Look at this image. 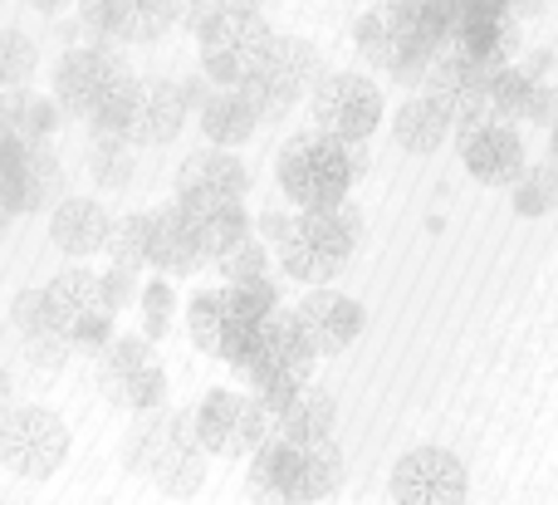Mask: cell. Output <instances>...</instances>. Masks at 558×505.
<instances>
[{
	"label": "cell",
	"instance_id": "obj_23",
	"mask_svg": "<svg viewBox=\"0 0 558 505\" xmlns=\"http://www.w3.org/2000/svg\"><path fill=\"white\" fill-rule=\"evenodd\" d=\"M235 408H241V393L231 388H211L202 398V408L192 412V437L206 457H226L231 447V432H235Z\"/></svg>",
	"mask_w": 558,
	"mask_h": 505
},
{
	"label": "cell",
	"instance_id": "obj_32",
	"mask_svg": "<svg viewBox=\"0 0 558 505\" xmlns=\"http://www.w3.org/2000/svg\"><path fill=\"white\" fill-rule=\"evenodd\" d=\"M39 69V49L25 29L0 25V88H25Z\"/></svg>",
	"mask_w": 558,
	"mask_h": 505
},
{
	"label": "cell",
	"instance_id": "obj_9",
	"mask_svg": "<svg viewBox=\"0 0 558 505\" xmlns=\"http://www.w3.org/2000/svg\"><path fill=\"white\" fill-rule=\"evenodd\" d=\"M245 192H251V172H245V163L235 157V147L206 143L177 167V202L192 216L245 202Z\"/></svg>",
	"mask_w": 558,
	"mask_h": 505
},
{
	"label": "cell",
	"instance_id": "obj_10",
	"mask_svg": "<svg viewBox=\"0 0 558 505\" xmlns=\"http://www.w3.org/2000/svg\"><path fill=\"white\" fill-rule=\"evenodd\" d=\"M123 69L113 39H94V45H74L59 55L54 64V104L69 118H88V108L98 104V94L108 88V79Z\"/></svg>",
	"mask_w": 558,
	"mask_h": 505
},
{
	"label": "cell",
	"instance_id": "obj_33",
	"mask_svg": "<svg viewBox=\"0 0 558 505\" xmlns=\"http://www.w3.org/2000/svg\"><path fill=\"white\" fill-rule=\"evenodd\" d=\"M514 216H549L558 202V182H554V167H530L514 177Z\"/></svg>",
	"mask_w": 558,
	"mask_h": 505
},
{
	"label": "cell",
	"instance_id": "obj_16",
	"mask_svg": "<svg viewBox=\"0 0 558 505\" xmlns=\"http://www.w3.org/2000/svg\"><path fill=\"white\" fill-rule=\"evenodd\" d=\"M108 226H113V216L98 202H88V196H59L54 212H49V241L64 255H74V261H88V255L104 251Z\"/></svg>",
	"mask_w": 558,
	"mask_h": 505
},
{
	"label": "cell",
	"instance_id": "obj_1",
	"mask_svg": "<svg viewBox=\"0 0 558 505\" xmlns=\"http://www.w3.org/2000/svg\"><path fill=\"white\" fill-rule=\"evenodd\" d=\"M367 221L357 216V206H348V196L328 212H299L289 216L284 236L275 241V261L289 280L299 285H328L348 265V255L363 245Z\"/></svg>",
	"mask_w": 558,
	"mask_h": 505
},
{
	"label": "cell",
	"instance_id": "obj_3",
	"mask_svg": "<svg viewBox=\"0 0 558 505\" xmlns=\"http://www.w3.org/2000/svg\"><path fill=\"white\" fill-rule=\"evenodd\" d=\"M196 39H202V74L211 84H241L260 69L275 29L260 15V5H221L196 29Z\"/></svg>",
	"mask_w": 558,
	"mask_h": 505
},
{
	"label": "cell",
	"instance_id": "obj_47",
	"mask_svg": "<svg viewBox=\"0 0 558 505\" xmlns=\"http://www.w3.org/2000/svg\"><path fill=\"white\" fill-rule=\"evenodd\" d=\"M29 10H39V15H59L64 10V0H25Z\"/></svg>",
	"mask_w": 558,
	"mask_h": 505
},
{
	"label": "cell",
	"instance_id": "obj_13",
	"mask_svg": "<svg viewBox=\"0 0 558 505\" xmlns=\"http://www.w3.org/2000/svg\"><path fill=\"white\" fill-rule=\"evenodd\" d=\"M461 163L481 187H510L524 172V143L505 118H485L461 133Z\"/></svg>",
	"mask_w": 558,
	"mask_h": 505
},
{
	"label": "cell",
	"instance_id": "obj_40",
	"mask_svg": "<svg viewBox=\"0 0 558 505\" xmlns=\"http://www.w3.org/2000/svg\"><path fill=\"white\" fill-rule=\"evenodd\" d=\"M133 280H137V270H123V265H113L108 275H98V285H104V300H108V310H113V314L137 294Z\"/></svg>",
	"mask_w": 558,
	"mask_h": 505
},
{
	"label": "cell",
	"instance_id": "obj_45",
	"mask_svg": "<svg viewBox=\"0 0 558 505\" xmlns=\"http://www.w3.org/2000/svg\"><path fill=\"white\" fill-rule=\"evenodd\" d=\"M549 64H554V59H549V49H539V55L520 59V69H524V74H530V79H549Z\"/></svg>",
	"mask_w": 558,
	"mask_h": 505
},
{
	"label": "cell",
	"instance_id": "obj_22",
	"mask_svg": "<svg viewBox=\"0 0 558 505\" xmlns=\"http://www.w3.org/2000/svg\"><path fill=\"white\" fill-rule=\"evenodd\" d=\"M5 118H10V133L20 143H49L59 133V104L49 94H35V88H5Z\"/></svg>",
	"mask_w": 558,
	"mask_h": 505
},
{
	"label": "cell",
	"instance_id": "obj_31",
	"mask_svg": "<svg viewBox=\"0 0 558 505\" xmlns=\"http://www.w3.org/2000/svg\"><path fill=\"white\" fill-rule=\"evenodd\" d=\"M104 251H108V261L123 265V270H143L147 265V212H128L123 221L108 226Z\"/></svg>",
	"mask_w": 558,
	"mask_h": 505
},
{
	"label": "cell",
	"instance_id": "obj_38",
	"mask_svg": "<svg viewBox=\"0 0 558 505\" xmlns=\"http://www.w3.org/2000/svg\"><path fill=\"white\" fill-rule=\"evenodd\" d=\"M10 324H15L20 339H25V334H39V329H54V320H49V294L45 290H20L15 310H10Z\"/></svg>",
	"mask_w": 558,
	"mask_h": 505
},
{
	"label": "cell",
	"instance_id": "obj_17",
	"mask_svg": "<svg viewBox=\"0 0 558 505\" xmlns=\"http://www.w3.org/2000/svg\"><path fill=\"white\" fill-rule=\"evenodd\" d=\"M177 25V0H104V39L147 45Z\"/></svg>",
	"mask_w": 558,
	"mask_h": 505
},
{
	"label": "cell",
	"instance_id": "obj_14",
	"mask_svg": "<svg viewBox=\"0 0 558 505\" xmlns=\"http://www.w3.org/2000/svg\"><path fill=\"white\" fill-rule=\"evenodd\" d=\"M186 123V104L177 79H137L133 88V108H128V143L133 147H162L182 133Z\"/></svg>",
	"mask_w": 558,
	"mask_h": 505
},
{
	"label": "cell",
	"instance_id": "obj_19",
	"mask_svg": "<svg viewBox=\"0 0 558 505\" xmlns=\"http://www.w3.org/2000/svg\"><path fill=\"white\" fill-rule=\"evenodd\" d=\"M343 486V452H338L333 437L304 442L294 457V477H289L284 501H328Z\"/></svg>",
	"mask_w": 558,
	"mask_h": 505
},
{
	"label": "cell",
	"instance_id": "obj_27",
	"mask_svg": "<svg viewBox=\"0 0 558 505\" xmlns=\"http://www.w3.org/2000/svg\"><path fill=\"white\" fill-rule=\"evenodd\" d=\"M143 363H153V339H143V334H128V339H108V344H104V369H98V378H104V393H108V398H118L123 378H128V373H137Z\"/></svg>",
	"mask_w": 558,
	"mask_h": 505
},
{
	"label": "cell",
	"instance_id": "obj_37",
	"mask_svg": "<svg viewBox=\"0 0 558 505\" xmlns=\"http://www.w3.org/2000/svg\"><path fill=\"white\" fill-rule=\"evenodd\" d=\"M172 310H177V290L172 280H153L143 290V339H162L167 324H172Z\"/></svg>",
	"mask_w": 558,
	"mask_h": 505
},
{
	"label": "cell",
	"instance_id": "obj_15",
	"mask_svg": "<svg viewBox=\"0 0 558 505\" xmlns=\"http://www.w3.org/2000/svg\"><path fill=\"white\" fill-rule=\"evenodd\" d=\"M147 265L162 270L167 280L172 275H192L202 270V251H196V226L192 212L182 202H167L157 212H147Z\"/></svg>",
	"mask_w": 558,
	"mask_h": 505
},
{
	"label": "cell",
	"instance_id": "obj_34",
	"mask_svg": "<svg viewBox=\"0 0 558 505\" xmlns=\"http://www.w3.org/2000/svg\"><path fill=\"white\" fill-rule=\"evenodd\" d=\"M265 437H275V412L251 393V398H241V408H235V432H231L226 457H245V452H255Z\"/></svg>",
	"mask_w": 558,
	"mask_h": 505
},
{
	"label": "cell",
	"instance_id": "obj_46",
	"mask_svg": "<svg viewBox=\"0 0 558 505\" xmlns=\"http://www.w3.org/2000/svg\"><path fill=\"white\" fill-rule=\"evenodd\" d=\"M505 10H510L514 20H534L544 10V0H505Z\"/></svg>",
	"mask_w": 558,
	"mask_h": 505
},
{
	"label": "cell",
	"instance_id": "obj_5",
	"mask_svg": "<svg viewBox=\"0 0 558 505\" xmlns=\"http://www.w3.org/2000/svg\"><path fill=\"white\" fill-rule=\"evenodd\" d=\"M353 45L373 69H383V74H392V79H412V84L422 79L426 59L436 55V49L426 45V35L416 29L407 0H387V5L367 10L353 29Z\"/></svg>",
	"mask_w": 558,
	"mask_h": 505
},
{
	"label": "cell",
	"instance_id": "obj_49",
	"mask_svg": "<svg viewBox=\"0 0 558 505\" xmlns=\"http://www.w3.org/2000/svg\"><path fill=\"white\" fill-rule=\"evenodd\" d=\"M10 221H15V206H10V202H5V196H0V231H5V226H10Z\"/></svg>",
	"mask_w": 558,
	"mask_h": 505
},
{
	"label": "cell",
	"instance_id": "obj_2",
	"mask_svg": "<svg viewBox=\"0 0 558 505\" xmlns=\"http://www.w3.org/2000/svg\"><path fill=\"white\" fill-rule=\"evenodd\" d=\"M279 187L299 212H328L348 196L353 172H348V153L338 137L328 133H304L279 153Z\"/></svg>",
	"mask_w": 558,
	"mask_h": 505
},
{
	"label": "cell",
	"instance_id": "obj_30",
	"mask_svg": "<svg viewBox=\"0 0 558 505\" xmlns=\"http://www.w3.org/2000/svg\"><path fill=\"white\" fill-rule=\"evenodd\" d=\"M186 329H192L196 349L216 359V344H221V329H226V300H221V290H196L192 300H186Z\"/></svg>",
	"mask_w": 558,
	"mask_h": 505
},
{
	"label": "cell",
	"instance_id": "obj_20",
	"mask_svg": "<svg viewBox=\"0 0 558 505\" xmlns=\"http://www.w3.org/2000/svg\"><path fill=\"white\" fill-rule=\"evenodd\" d=\"M333 428H338V402L328 398V393L308 388V383L275 412V437L294 442V447L318 442V437H333Z\"/></svg>",
	"mask_w": 558,
	"mask_h": 505
},
{
	"label": "cell",
	"instance_id": "obj_12",
	"mask_svg": "<svg viewBox=\"0 0 558 505\" xmlns=\"http://www.w3.org/2000/svg\"><path fill=\"white\" fill-rule=\"evenodd\" d=\"M299 320V334L308 339V349L318 353V359H328V353H343L348 344L363 334V304L348 300L343 290H328V285H308L304 304L294 310Z\"/></svg>",
	"mask_w": 558,
	"mask_h": 505
},
{
	"label": "cell",
	"instance_id": "obj_8",
	"mask_svg": "<svg viewBox=\"0 0 558 505\" xmlns=\"http://www.w3.org/2000/svg\"><path fill=\"white\" fill-rule=\"evenodd\" d=\"M383 123V88L367 74H328L314 84V128L338 143L348 137H373Z\"/></svg>",
	"mask_w": 558,
	"mask_h": 505
},
{
	"label": "cell",
	"instance_id": "obj_28",
	"mask_svg": "<svg viewBox=\"0 0 558 505\" xmlns=\"http://www.w3.org/2000/svg\"><path fill=\"white\" fill-rule=\"evenodd\" d=\"M534 84L539 79H530L520 64H500V69H490V113L495 118H505V123H520L524 118V104H530V94H534Z\"/></svg>",
	"mask_w": 558,
	"mask_h": 505
},
{
	"label": "cell",
	"instance_id": "obj_6",
	"mask_svg": "<svg viewBox=\"0 0 558 505\" xmlns=\"http://www.w3.org/2000/svg\"><path fill=\"white\" fill-rule=\"evenodd\" d=\"M69 428L49 408H5L0 412V461L10 477L45 481L64 467Z\"/></svg>",
	"mask_w": 558,
	"mask_h": 505
},
{
	"label": "cell",
	"instance_id": "obj_48",
	"mask_svg": "<svg viewBox=\"0 0 558 505\" xmlns=\"http://www.w3.org/2000/svg\"><path fill=\"white\" fill-rule=\"evenodd\" d=\"M10 408V373H5V363H0V412Z\"/></svg>",
	"mask_w": 558,
	"mask_h": 505
},
{
	"label": "cell",
	"instance_id": "obj_39",
	"mask_svg": "<svg viewBox=\"0 0 558 505\" xmlns=\"http://www.w3.org/2000/svg\"><path fill=\"white\" fill-rule=\"evenodd\" d=\"M25 353H29V363H35V369H49V373H54L59 363H64V353H69V339H64L59 329L25 334Z\"/></svg>",
	"mask_w": 558,
	"mask_h": 505
},
{
	"label": "cell",
	"instance_id": "obj_44",
	"mask_svg": "<svg viewBox=\"0 0 558 505\" xmlns=\"http://www.w3.org/2000/svg\"><path fill=\"white\" fill-rule=\"evenodd\" d=\"M284 226H289V216H284V212H265V216H260V236H265L270 245L279 241V236H284Z\"/></svg>",
	"mask_w": 558,
	"mask_h": 505
},
{
	"label": "cell",
	"instance_id": "obj_29",
	"mask_svg": "<svg viewBox=\"0 0 558 505\" xmlns=\"http://www.w3.org/2000/svg\"><path fill=\"white\" fill-rule=\"evenodd\" d=\"M88 177L98 187H108V192H123L133 182V143H123V137H94V147H88Z\"/></svg>",
	"mask_w": 558,
	"mask_h": 505
},
{
	"label": "cell",
	"instance_id": "obj_7",
	"mask_svg": "<svg viewBox=\"0 0 558 505\" xmlns=\"http://www.w3.org/2000/svg\"><path fill=\"white\" fill-rule=\"evenodd\" d=\"M49 320L69 339V349H104L113 339V310L94 270H59L49 280Z\"/></svg>",
	"mask_w": 558,
	"mask_h": 505
},
{
	"label": "cell",
	"instance_id": "obj_21",
	"mask_svg": "<svg viewBox=\"0 0 558 505\" xmlns=\"http://www.w3.org/2000/svg\"><path fill=\"white\" fill-rule=\"evenodd\" d=\"M392 137H397V147H402V153L432 157V153H441V143L451 137V123H446V113L432 104V98L416 94V98H407V104L397 108Z\"/></svg>",
	"mask_w": 558,
	"mask_h": 505
},
{
	"label": "cell",
	"instance_id": "obj_43",
	"mask_svg": "<svg viewBox=\"0 0 558 505\" xmlns=\"http://www.w3.org/2000/svg\"><path fill=\"white\" fill-rule=\"evenodd\" d=\"M177 88H182V104H186V113H196V108L206 104V94H211V79L206 74H192V79H177Z\"/></svg>",
	"mask_w": 558,
	"mask_h": 505
},
{
	"label": "cell",
	"instance_id": "obj_25",
	"mask_svg": "<svg viewBox=\"0 0 558 505\" xmlns=\"http://www.w3.org/2000/svg\"><path fill=\"white\" fill-rule=\"evenodd\" d=\"M59 202V157L49 143H25V172H20V216L49 212Z\"/></svg>",
	"mask_w": 558,
	"mask_h": 505
},
{
	"label": "cell",
	"instance_id": "obj_11",
	"mask_svg": "<svg viewBox=\"0 0 558 505\" xmlns=\"http://www.w3.org/2000/svg\"><path fill=\"white\" fill-rule=\"evenodd\" d=\"M392 496L407 505H456L465 501V467L446 447H416L397 461Z\"/></svg>",
	"mask_w": 558,
	"mask_h": 505
},
{
	"label": "cell",
	"instance_id": "obj_36",
	"mask_svg": "<svg viewBox=\"0 0 558 505\" xmlns=\"http://www.w3.org/2000/svg\"><path fill=\"white\" fill-rule=\"evenodd\" d=\"M216 270H221V280H251V275H265L270 270V245L255 241V231L245 236V241H235L226 255H216Z\"/></svg>",
	"mask_w": 558,
	"mask_h": 505
},
{
	"label": "cell",
	"instance_id": "obj_24",
	"mask_svg": "<svg viewBox=\"0 0 558 505\" xmlns=\"http://www.w3.org/2000/svg\"><path fill=\"white\" fill-rule=\"evenodd\" d=\"M192 226H196V251H202V261H216V255H226L235 241H245V236L255 231V221L245 216V202L192 216Z\"/></svg>",
	"mask_w": 558,
	"mask_h": 505
},
{
	"label": "cell",
	"instance_id": "obj_26",
	"mask_svg": "<svg viewBox=\"0 0 558 505\" xmlns=\"http://www.w3.org/2000/svg\"><path fill=\"white\" fill-rule=\"evenodd\" d=\"M294 457H299L294 442L265 437L260 447L251 452V481H255V491H265V496H284L289 477H294Z\"/></svg>",
	"mask_w": 558,
	"mask_h": 505
},
{
	"label": "cell",
	"instance_id": "obj_35",
	"mask_svg": "<svg viewBox=\"0 0 558 505\" xmlns=\"http://www.w3.org/2000/svg\"><path fill=\"white\" fill-rule=\"evenodd\" d=\"M113 402H123V408H133V412L167 408V373H162V363L153 359V363H143L137 373H128Z\"/></svg>",
	"mask_w": 558,
	"mask_h": 505
},
{
	"label": "cell",
	"instance_id": "obj_18",
	"mask_svg": "<svg viewBox=\"0 0 558 505\" xmlns=\"http://www.w3.org/2000/svg\"><path fill=\"white\" fill-rule=\"evenodd\" d=\"M196 118H202L206 143H216V147H241V143H251L255 128H260V113L245 104V94L235 84H216L211 94H206V104L196 108Z\"/></svg>",
	"mask_w": 558,
	"mask_h": 505
},
{
	"label": "cell",
	"instance_id": "obj_4",
	"mask_svg": "<svg viewBox=\"0 0 558 505\" xmlns=\"http://www.w3.org/2000/svg\"><path fill=\"white\" fill-rule=\"evenodd\" d=\"M324 79V64H318V49L308 45V39H270V49H265V59H260V69H255L251 79H241V94H245V104L260 113V123L265 118H279V113H289V108L299 104V98L308 94V88Z\"/></svg>",
	"mask_w": 558,
	"mask_h": 505
},
{
	"label": "cell",
	"instance_id": "obj_42",
	"mask_svg": "<svg viewBox=\"0 0 558 505\" xmlns=\"http://www.w3.org/2000/svg\"><path fill=\"white\" fill-rule=\"evenodd\" d=\"M221 5H226V0H177V25H186L196 35V29H202Z\"/></svg>",
	"mask_w": 558,
	"mask_h": 505
},
{
	"label": "cell",
	"instance_id": "obj_41",
	"mask_svg": "<svg viewBox=\"0 0 558 505\" xmlns=\"http://www.w3.org/2000/svg\"><path fill=\"white\" fill-rule=\"evenodd\" d=\"M549 118H554V84H549V79H539V84H534V94H530V104H524V118H520V123L549 128Z\"/></svg>",
	"mask_w": 558,
	"mask_h": 505
}]
</instances>
